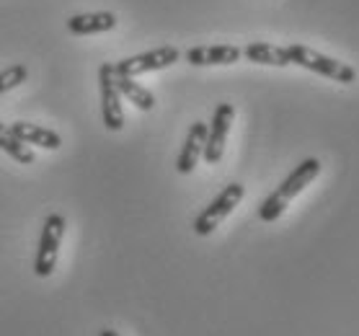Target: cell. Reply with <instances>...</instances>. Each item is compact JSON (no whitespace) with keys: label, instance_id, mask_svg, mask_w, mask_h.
I'll return each mask as SVG.
<instances>
[{"label":"cell","instance_id":"obj_1","mask_svg":"<svg viewBox=\"0 0 359 336\" xmlns=\"http://www.w3.org/2000/svg\"><path fill=\"white\" fill-rule=\"evenodd\" d=\"M318 173H320L318 158H308V161H302V163L297 166V168H294L285 181H282V187H279L274 194H269V197L264 199L262 207H259V217H262L264 222H274L279 215L287 210V205L300 194L302 189L308 187L311 181L318 179Z\"/></svg>","mask_w":359,"mask_h":336},{"label":"cell","instance_id":"obj_2","mask_svg":"<svg viewBox=\"0 0 359 336\" xmlns=\"http://www.w3.org/2000/svg\"><path fill=\"white\" fill-rule=\"evenodd\" d=\"M287 58H290V65H300L305 70H313L318 75H326L336 83H354L357 81V70L349 67L346 62H339L334 58H326L320 52L311 50V47H302V44H290L285 47Z\"/></svg>","mask_w":359,"mask_h":336},{"label":"cell","instance_id":"obj_3","mask_svg":"<svg viewBox=\"0 0 359 336\" xmlns=\"http://www.w3.org/2000/svg\"><path fill=\"white\" fill-rule=\"evenodd\" d=\"M243 194H245L243 184H228V187L222 189L220 194L204 207L202 213H199V217L194 220L196 236H210V233H212V230L217 228V225H220L238 205H241Z\"/></svg>","mask_w":359,"mask_h":336},{"label":"cell","instance_id":"obj_4","mask_svg":"<svg viewBox=\"0 0 359 336\" xmlns=\"http://www.w3.org/2000/svg\"><path fill=\"white\" fill-rule=\"evenodd\" d=\"M62 233H65V217L57 213H52L47 220H44L39 248H36V262H34V274H36V277H49V274L55 271L60 243H62Z\"/></svg>","mask_w":359,"mask_h":336},{"label":"cell","instance_id":"obj_5","mask_svg":"<svg viewBox=\"0 0 359 336\" xmlns=\"http://www.w3.org/2000/svg\"><path fill=\"white\" fill-rule=\"evenodd\" d=\"M98 86H101V114L107 130L119 132L124 127V112H122V93L116 88V75L111 62H104L98 67Z\"/></svg>","mask_w":359,"mask_h":336},{"label":"cell","instance_id":"obj_6","mask_svg":"<svg viewBox=\"0 0 359 336\" xmlns=\"http://www.w3.org/2000/svg\"><path fill=\"white\" fill-rule=\"evenodd\" d=\"M179 58H181V52L176 50V47H158V50L142 52V55H135V58H127V60H122V62H116L114 73L127 75V78H137V75L153 73V70L171 67Z\"/></svg>","mask_w":359,"mask_h":336},{"label":"cell","instance_id":"obj_7","mask_svg":"<svg viewBox=\"0 0 359 336\" xmlns=\"http://www.w3.org/2000/svg\"><path fill=\"white\" fill-rule=\"evenodd\" d=\"M233 116H236V109L233 104H220L215 109L212 124L207 127V142H204V161L207 163H220L222 153H225V142H228V132L230 124H233Z\"/></svg>","mask_w":359,"mask_h":336},{"label":"cell","instance_id":"obj_8","mask_svg":"<svg viewBox=\"0 0 359 336\" xmlns=\"http://www.w3.org/2000/svg\"><path fill=\"white\" fill-rule=\"evenodd\" d=\"M243 58V50L236 44H215V47H191L187 52V62L191 65H233Z\"/></svg>","mask_w":359,"mask_h":336},{"label":"cell","instance_id":"obj_9","mask_svg":"<svg viewBox=\"0 0 359 336\" xmlns=\"http://www.w3.org/2000/svg\"><path fill=\"white\" fill-rule=\"evenodd\" d=\"M204 142H207V124L204 122H194L191 130L187 135V142L179 153V161H176V171L179 173H191L194 171L196 161L204 153Z\"/></svg>","mask_w":359,"mask_h":336},{"label":"cell","instance_id":"obj_10","mask_svg":"<svg viewBox=\"0 0 359 336\" xmlns=\"http://www.w3.org/2000/svg\"><path fill=\"white\" fill-rule=\"evenodd\" d=\"M11 132L16 135L21 142L26 145H41L47 150H57L62 145V137H60L55 130H47L41 124H29V122H16L11 124Z\"/></svg>","mask_w":359,"mask_h":336},{"label":"cell","instance_id":"obj_11","mask_svg":"<svg viewBox=\"0 0 359 336\" xmlns=\"http://www.w3.org/2000/svg\"><path fill=\"white\" fill-rule=\"evenodd\" d=\"M116 26V16L109 13V11H98V13H78V16L67 18V29L78 36H86V34H101V32H111Z\"/></svg>","mask_w":359,"mask_h":336},{"label":"cell","instance_id":"obj_12","mask_svg":"<svg viewBox=\"0 0 359 336\" xmlns=\"http://www.w3.org/2000/svg\"><path fill=\"white\" fill-rule=\"evenodd\" d=\"M243 55L251 62H259V65H277L285 67L290 65V58H287L285 47H277V44H266V41H253L243 50Z\"/></svg>","mask_w":359,"mask_h":336},{"label":"cell","instance_id":"obj_13","mask_svg":"<svg viewBox=\"0 0 359 336\" xmlns=\"http://www.w3.org/2000/svg\"><path fill=\"white\" fill-rule=\"evenodd\" d=\"M116 75V73H114ZM116 88L122 93L124 99H130L140 112H150V109L156 107V96L150 93L147 88H142L135 78H127V75H116Z\"/></svg>","mask_w":359,"mask_h":336},{"label":"cell","instance_id":"obj_14","mask_svg":"<svg viewBox=\"0 0 359 336\" xmlns=\"http://www.w3.org/2000/svg\"><path fill=\"white\" fill-rule=\"evenodd\" d=\"M0 150H6L13 161H18V163H34V153L29 150V145L26 142H21V140L11 132V127H3L0 124Z\"/></svg>","mask_w":359,"mask_h":336},{"label":"cell","instance_id":"obj_15","mask_svg":"<svg viewBox=\"0 0 359 336\" xmlns=\"http://www.w3.org/2000/svg\"><path fill=\"white\" fill-rule=\"evenodd\" d=\"M26 75H29L26 65H11V67H6V70L0 73V93H6V90L21 86V83L26 81Z\"/></svg>","mask_w":359,"mask_h":336},{"label":"cell","instance_id":"obj_16","mask_svg":"<svg viewBox=\"0 0 359 336\" xmlns=\"http://www.w3.org/2000/svg\"><path fill=\"white\" fill-rule=\"evenodd\" d=\"M98 336H119V334L111 331V328H104V331H98Z\"/></svg>","mask_w":359,"mask_h":336}]
</instances>
